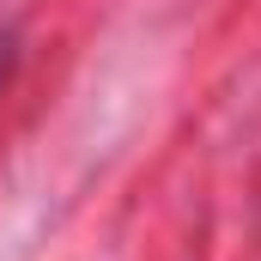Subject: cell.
I'll return each instance as SVG.
<instances>
[{
	"instance_id": "6da1fadb",
	"label": "cell",
	"mask_w": 261,
	"mask_h": 261,
	"mask_svg": "<svg viewBox=\"0 0 261 261\" xmlns=\"http://www.w3.org/2000/svg\"><path fill=\"white\" fill-rule=\"evenodd\" d=\"M6 67H12V37L0 31V85H6Z\"/></svg>"
}]
</instances>
